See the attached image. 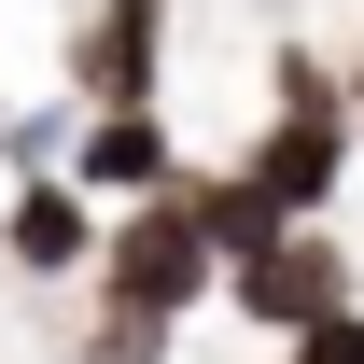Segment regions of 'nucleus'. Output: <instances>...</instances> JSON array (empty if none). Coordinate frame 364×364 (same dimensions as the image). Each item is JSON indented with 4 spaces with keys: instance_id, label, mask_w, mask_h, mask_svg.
I'll list each match as a JSON object with an SVG mask.
<instances>
[{
    "instance_id": "6",
    "label": "nucleus",
    "mask_w": 364,
    "mask_h": 364,
    "mask_svg": "<svg viewBox=\"0 0 364 364\" xmlns=\"http://www.w3.org/2000/svg\"><path fill=\"white\" fill-rule=\"evenodd\" d=\"M98 238H112V210H98L70 168H43V182L0 196V267L14 280H98Z\"/></svg>"
},
{
    "instance_id": "5",
    "label": "nucleus",
    "mask_w": 364,
    "mask_h": 364,
    "mask_svg": "<svg viewBox=\"0 0 364 364\" xmlns=\"http://www.w3.org/2000/svg\"><path fill=\"white\" fill-rule=\"evenodd\" d=\"M70 182H85L98 210H140V196H182V182H196V154H182L168 98H112V112H85V127H70Z\"/></svg>"
},
{
    "instance_id": "3",
    "label": "nucleus",
    "mask_w": 364,
    "mask_h": 364,
    "mask_svg": "<svg viewBox=\"0 0 364 364\" xmlns=\"http://www.w3.org/2000/svg\"><path fill=\"white\" fill-rule=\"evenodd\" d=\"M225 309L252 322V336H309V322L364 309V252H350L336 225H280L267 252H238V267H225Z\"/></svg>"
},
{
    "instance_id": "4",
    "label": "nucleus",
    "mask_w": 364,
    "mask_h": 364,
    "mask_svg": "<svg viewBox=\"0 0 364 364\" xmlns=\"http://www.w3.org/2000/svg\"><path fill=\"white\" fill-rule=\"evenodd\" d=\"M168 43H182V0H85L70 14V43H56V98H168Z\"/></svg>"
},
{
    "instance_id": "11",
    "label": "nucleus",
    "mask_w": 364,
    "mask_h": 364,
    "mask_svg": "<svg viewBox=\"0 0 364 364\" xmlns=\"http://www.w3.org/2000/svg\"><path fill=\"white\" fill-rule=\"evenodd\" d=\"M0 127H14V98H0Z\"/></svg>"
},
{
    "instance_id": "1",
    "label": "nucleus",
    "mask_w": 364,
    "mask_h": 364,
    "mask_svg": "<svg viewBox=\"0 0 364 364\" xmlns=\"http://www.w3.org/2000/svg\"><path fill=\"white\" fill-rule=\"evenodd\" d=\"M267 127L238 140V182L267 196L280 225H336L350 210V154H364V127H350V70H322L309 43H280L267 56Z\"/></svg>"
},
{
    "instance_id": "2",
    "label": "nucleus",
    "mask_w": 364,
    "mask_h": 364,
    "mask_svg": "<svg viewBox=\"0 0 364 364\" xmlns=\"http://www.w3.org/2000/svg\"><path fill=\"white\" fill-rule=\"evenodd\" d=\"M98 294L112 309H154V322H196L210 294H225V252H210V225H196V196H140V210H112V238H98Z\"/></svg>"
},
{
    "instance_id": "7",
    "label": "nucleus",
    "mask_w": 364,
    "mask_h": 364,
    "mask_svg": "<svg viewBox=\"0 0 364 364\" xmlns=\"http://www.w3.org/2000/svg\"><path fill=\"white\" fill-rule=\"evenodd\" d=\"M182 196H196V225H210V252H225V267H238V252H267V238H280V210H267V196H252V182H238V168H196V182H182Z\"/></svg>"
},
{
    "instance_id": "8",
    "label": "nucleus",
    "mask_w": 364,
    "mask_h": 364,
    "mask_svg": "<svg viewBox=\"0 0 364 364\" xmlns=\"http://www.w3.org/2000/svg\"><path fill=\"white\" fill-rule=\"evenodd\" d=\"M168 336H182V322H154V309H112V294H98L70 350H85V364H168Z\"/></svg>"
},
{
    "instance_id": "10",
    "label": "nucleus",
    "mask_w": 364,
    "mask_h": 364,
    "mask_svg": "<svg viewBox=\"0 0 364 364\" xmlns=\"http://www.w3.org/2000/svg\"><path fill=\"white\" fill-rule=\"evenodd\" d=\"M350 127H364V43H350Z\"/></svg>"
},
{
    "instance_id": "9",
    "label": "nucleus",
    "mask_w": 364,
    "mask_h": 364,
    "mask_svg": "<svg viewBox=\"0 0 364 364\" xmlns=\"http://www.w3.org/2000/svg\"><path fill=\"white\" fill-rule=\"evenodd\" d=\"M280 364H364V309H336V322H309V336H280Z\"/></svg>"
}]
</instances>
